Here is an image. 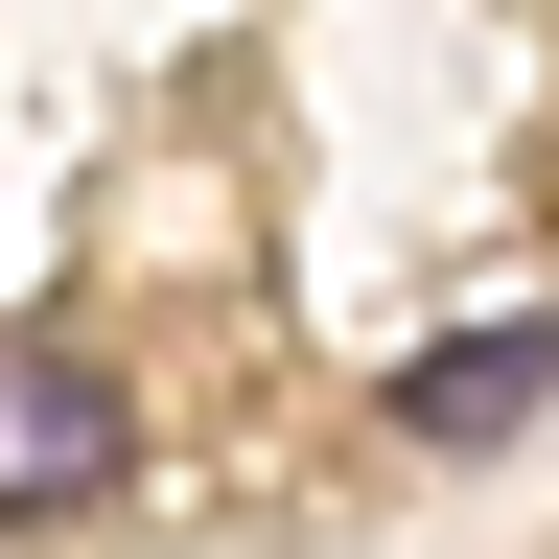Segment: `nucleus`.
Here are the masks:
<instances>
[{
  "label": "nucleus",
  "instance_id": "obj_1",
  "mask_svg": "<svg viewBox=\"0 0 559 559\" xmlns=\"http://www.w3.org/2000/svg\"><path fill=\"white\" fill-rule=\"evenodd\" d=\"M140 466V419L94 349H47V326H0V536H47V513H94V489Z\"/></svg>",
  "mask_w": 559,
  "mask_h": 559
},
{
  "label": "nucleus",
  "instance_id": "obj_2",
  "mask_svg": "<svg viewBox=\"0 0 559 559\" xmlns=\"http://www.w3.org/2000/svg\"><path fill=\"white\" fill-rule=\"evenodd\" d=\"M536 373H559L536 326H489V349H419V373H396V443H489V419H536Z\"/></svg>",
  "mask_w": 559,
  "mask_h": 559
}]
</instances>
